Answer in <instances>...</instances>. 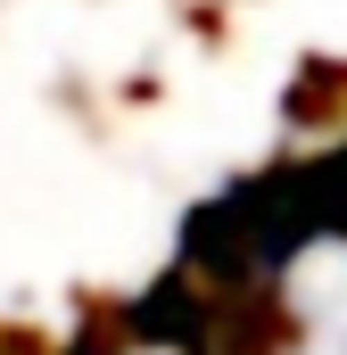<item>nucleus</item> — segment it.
<instances>
[]
</instances>
